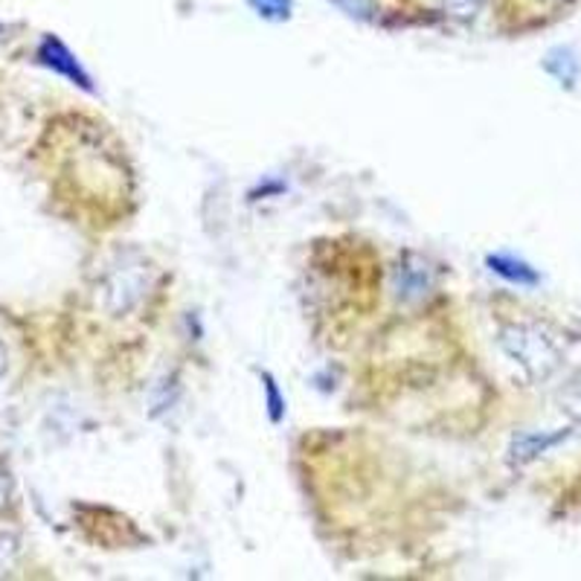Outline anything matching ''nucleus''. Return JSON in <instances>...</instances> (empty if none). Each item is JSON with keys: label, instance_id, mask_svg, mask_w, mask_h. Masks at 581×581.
<instances>
[{"label": "nucleus", "instance_id": "6", "mask_svg": "<svg viewBox=\"0 0 581 581\" xmlns=\"http://www.w3.org/2000/svg\"><path fill=\"white\" fill-rule=\"evenodd\" d=\"M565 439V434H535V436H523V439H518L512 448L515 460H532V457H538V453L549 451L553 445H558Z\"/></svg>", "mask_w": 581, "mask_h": 581}, {"label": "nucleus", "instance_id": "8", "mask_svg": "<svg viewBox=\"0 0 581 581\" xmlns=\"http://www.w3.org/2000/svg\"><path fill=\"white\" fill-rule=\"evenodd\" d=\"M262 382H265V399H268L270 422H282V416H286V399L279 396L277 382H274L270 375H262Z\"/></svg>", "mask_w": 581, "mask_h": 581}, {"label": "nucleus", "instance_id": "7", "mask_svg": "<svg viewBox=\"0 0 581 581\" xmlns=\"http://www.w3.org/2000/svg\"><path fill=\"white\" fill-rule=\"evenodd\" d=\"M547 70L556 78H561L565 85H573V78L579 76V64H576L573 52L570 50H556L547 56Z\"/></svg>", "mask_w": 581, "mask_h": 581}, {"label": "nucleus", "instance_id": "13", "mask_svg": "<svg viewBox=\"0 0 581 581\" xmlns=\"http://www.w3.org/2000/svg\"><path fill=\"white\" fill-rule=\"evenodd\" d=\"M544 3H553V7H556V3H567V0H544Z\"/></svg>", "mask_w": 581, "mask_h": 581}, {"label": "nucleus", "instance_id": "4", "mask_svg": "<svg viewBox=\"0 0 581 581\" xmlns=\"http://www.w3.org/2000/svg\"><path fill=\"white\" fill-rule=\"evenodd\" d=\"M486 265L495 270V274H500L504 279L515 282V286H538V274H535L526 262L515 259V256L497 253V256H488Z\"/></svg>", "mask_w": 581, "mask_h": 581}, {"label": "nucleus", "instance_id": "3", "mask_svg": "<svg viewBox=\"0 0 581 581\" xmlns=\"http://www.w3.org/2000/svg\"><path fill=\"white\" fill-rule=\"evenodd\" d=\"M38 61H41L44 68H50L52 73H59V76H64L68 82L87 90V94L94 90V82L87 76V70L78 64L76 56H73L56 35H47V38H44L41 47H38Z\"/></svg>", "mask_w": 581, "mask_h": 581}, {"label": "nucleus", "instance_id": "1", "mask_svg": "<svg viewBox=\"0 0 581 581\" xmlns=\"http://www.w3.org/2000/svg\"><path fill=\"white\" fill-rule=\"evenodd\" d=\"M148 288V268L143 262H120L117 268L105 277V305L108 312L125 314L134 305L143 303Z\"/></svg>", "mask_w": 581, "mask_h": 581}, {"label": "nucleus", "instance_id": "11", "mask_svg": "<svg viewBox=\"0 0 581 581\" xmlns=\"http://www.w3.org/2000/svg\"><path fill=\"white\" fill-rule=\"evenodd\" d=\"M7 497H9V486H7V480L0 477V506L7 504Z\"/></svg>", "mask_w": 581, "mask_h": 581}, {"label": "nucleus", "instance_id": "9", "mask_svg": "<svg viewBox=\"0 0 581 581\" xmlns=\"http://www.w3.org/2000/svg\"><path fill=\"white\" fill-rule=\"evenodd\" d=\"M251 7L270 21H286L291 15V0H251Z\"/></svg>", "mask_w": 581, "mask_h": 581}, {"label": "nucleus", "instance_id": "12", "mask_svg": "<svg viewBox=\"0 0 581 581\" xmlns=\"http://www.w3.org/2000/svg\"><path fill=\"white\" fill-rule=\"evenodd\" d=\"M3 370H7V352L0 347V375H3Z\"/></svg>", "mask_w": 581, "mask_h": 581}, {"label": "nucleus", "instance_id": "5", "mask_svg": "<svg viewBox=\"0 0 581 581\" xmlns=\"http://www.w3.org/2000/svg\"><path fill=\"white\" fill-rule=\"evenodd\" d=\"M396 288H399L401 300H419L431 288V274L422 265H399V270H396Z\"/></svg>", "mask_w": 581, "mask_h": 581}, {"label": "nucleus", "instance_id": "2", "mask_svg": "<svg viewBox=\"0 0 581 581\" xmlns=\"http://www.w3.org/2000/svg\"><path fill=\"white\" fill-rule=\"evenodd\" d=\"M504 349L518 361L521 366H526L532 375H544L556 366V349L549 347V340L544 335H538L535 329L526 326H512L504 331Z\"/></svg>", "mask_w": 581, "mask_h": 581}, {"label": "nucleus", "instance_id": "10", "mask_svg": "<svg viewBox=\"0 0 581 581\" xmlns=\"http://www.w3.org/2000/svg\"><path fill=\"white\" fill-rule=\"evenodd\" d=\"M15 558H17V538L15 535L0 532V576L7 573L9 567L15 565Z\"/></svg>", "mask_w": 581, "mask_h": 581}]
</instances>
